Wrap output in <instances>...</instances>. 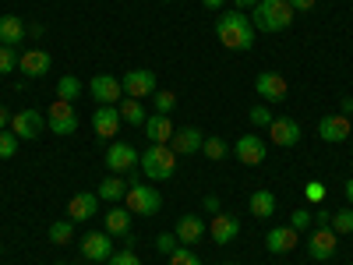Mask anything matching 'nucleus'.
<instances>
[{"mask_svg": "<svg viewBox=\"0 0 353 265\" xmlns=\"http://www.w3.org/2000/svg\"><path fill=\"white\" fill-rule=\"evenodd\" d=\"M216 36H219V43L226 50H237L241 53V50H251L254 46V25H251V18L244 11H226L216 21Z\"/></svg>", "mask_w": 353, "mask_h": 265, "instance_id": "obj_1", "label": "nucleus"}, {"mask_svg": "<svg viewBox=\"0 0 353 265\" xmlns=\"http://www.w3.org/2000/svg\"><path fill=\"white\" fill-rule=\"evenodd\" d=\"M293 14L297 11L290 8V0H258L251 25H254V32H283V28L293 25Z\"/></svg>", "mask_w": 353, "mask_h": 265, "instance_id": "obj_2", "label": "nucleus"}, {"mask_svg": "<svg viewBox=\"0 0 353 265\" xmlns=\"http://www.w3.org/2000/svg\"><path fill=\"white\" fill-rule=\"evenodd\" d=\"M138 170L149 177V181H170L176 173V153L170 145H149L138 159Z\"/></svg>", "mask_w": 353, "mask_h": 265, "instance_id": "obj_3", "label": "nucleus"}, {"mask_svg": "<svg viewBox=\"0 0 353 265\" xmlns=\"http://www.w3.org/2000/svg\"><path fill=\"white\" fill-rule=\"evenodd\" d=\"M124 205H128L131 216H156V213L163 209V198H159L156 188L134 181V184L128 188V195H124Z\"/></svg>", "mask_w": 353, "mask_h": 265, "instance_id": "obj_4", "label": "nucleus"}, {"mask_svg": "<svg viewBox=\"0 0 353 265\" xmlns=\"http://www.w3.org/2000/svg\"><path fill=\"white\" fill-rule=\"evenodd\" d=\"M46 128H50L53 135H61V138L74 135V131H78V113H74V106L64 103V99H57V103L46 110Z\"/></svg>", "mask_w": 353, "mask_h": 265, "instance_id": "obj_5", "label": "nucleus"}, {"mask_svg": "<svg viewBox=\"0 0 353 265\" xmlns=\"http://www.w3.org/2000/svg\"><path fill=\"white\" fill-rule=\"evenodd\" d=\"M138 149H134V145L131 141H110V149H106V170L110 173H131L134 166H138Z\"/></svg>", "mask_w": 353, "mask_h": 265, "instance_id": "obj_6", "label": "nucleus"}, {"mask_svg": "<svg viewBox=\"0 0 353 265\" xmlns=\"http://www.w3.org/2000/svg\"><path fill=\"white\" fill-rule=\"evenodd\" d=\"M156 75L149 71V68H134V71H128L124 78H121V88H124V96H131V99H145V96H156Z\"/></svg>", "mask_w": 353, "mask_h": 265, "instance_id": "obj_7", "label": "nucleus"}, {"mask_svg": "<svg viewBox=\"0 0 353 265\" xmlns=\"http://www.w3.org/2000/svg\"><path fill=\"white\" fill-rule=\"evenodd\" d=\"M254 92H258L265 103H286L290 85H286V78H283L279 71H261V75L254 78Z\"/></svg>", "mask_w": 353, "mask_h": 265, "instance_id": "obj_8", "label": "nucleus"}, {"mask_svg": "<svg viewBox=\"0 0 353 265\" xmlns=\"http://www.w3.org/2000/svg\"><path fill=\"white\" fill-rule=\"evenodd\" d=\"M43 128H46V117L39 113V110H18L14 117H11V131L21 138V141H32V138H39L43 135Z\"/></svg>", "mask_w": 353, "mask_h": 265, "instance_id": "obj_9", "label": "nucleus"}, {"mask_svg": "<svg viewBox=\"0 0 353 265\" xmlns=\"http://www.w3.org/2000/svg\"><path fill=\"white\" fill-rule=\"evenodd\" d=\"M233 156H237L244 166H261L265 156H269V145H265L258 135H241L233 141Z\"/></svg>", "mask_w": 353, "mask_h": 265, "instance_id": "obj_10", "label": "nucleus"}, {"mask_svg": "<svg viewBox=\"0 0 353 265\" xmlns=\"http://www.w3.org/2000/svg\"><path fill=\"white\" fill-rule=\"evenodd\" d=\"M88 92H92V99L99 106H117L124 99V88H121V78H113V75H96L92 85H88Z\"/></svg>", "mask_w": 353, "mask_h": 265, "instance_id": "obj_11", "label": "nucleus"}, {"mask_svg": "<svg viewBox=\"0 0 353 265\" xmlns=\"http://www.w3.org/2000/svg\"><path fill=\"white\" fill-rule=\"evenodd\" d=\"M336 241H339V233H332V226H314L307 237V255L314 262H329L336 255Z\"/></svg>", "mask_w": 353, "mask_h": 265, "instance_id": "obj_12", "label": "nucleus"}, {"mask_svg": "<svg viewBox=\"0 0 353 265\" xmlns=\"http://www.w3.org/2000/svg\"><path fill=\"white\" fill-rule=\"evenodd\" d=\"M350 135H353L350 117H343V113H329V117H321V121H318V138L329 141V145H339V141H346Z\"/></svg>", "mask_w": 353, "mask_h": 265, "instance_id": "obj_13", "label": "nucleus"}, {"mask_svg": "<svg viewBox=\"0 0 353 265\" xmlns=\"http://www.w3.org/2000/svg\"><path fill=\"white\" fill-rule=\"evenodd\" d=\"M81 255L88 258V262H110V255H113V237L103 230V233H85L81 237Z\"/></svg>", "mask_w": 353, "mask_h": 265, "instance_id": "obj_14", "label": "nucleus"}, {"mask_svg": "<svg viewBox=\"0 0 353 265\" xmlns=\"http://www.w3.org/2000/svg\"><path fill=\"white\" fill-rule=\"evenodd\" d=\"M269 138H272V145H279V149H293V145L301 141V124L290 121V117H276V121L269 124Z\"/></svg>", "mask_w": 353, "mask_h": 265, "instance_id": "obj_15", "label": "nucleus"}, {"mask_svg": "<svg viewBox=\"0 0 353 265\" xmlns=\"http://www.w3.org/2000/svg\"><path fill=\"white\" fill-rule=\"evenodd\" d=\"M173 233H176V241H181L184 248H194V244L205 241V219L194 216V213H188V216L176 219V230Z\"/></svg>", "mask_w": 353, "mask_h": 265, "instance_id": "obj_16", "label": "nucleus"}, {"mask_svg": "<svg viewBox=\"0 0 353 265\" xmlns=\"http://www.w3.org/2000/svg\"><path fill=\"white\" fill-rule=\"evenodd\" d=\"M92 131L103 138V141H113V135L121 131V110L117 106H99L92 113Z\"/></svg>", "mask_w": 353, "mask_h": 265, "instance_id": "obj_17", "label": "nucleus"}, {"mask_svg": "<svg viewBox=\"0 0 353 265\" xmlns=\"http://www.w3.org/2000/svg\"><path fill=\"white\" fill-rule=\"evenodd\" d=\"M237 233H241V223L233 219V216H226V213H216L212 219H209V237L216 241V244H233L237 241Z\"/></svg>", "mask_w": 353, "mask_h": 265, "instance_id": "obj_18", "label": "nucleus"}, {"mask_svg": "<svg viewBox=\"0 0 353 265\" xmlns=\"http://www.w3.org/2000/svg\"><path fill=\"white\" fill-rule=\"evenodd\" d=\"M201 141H205V135L198 128H176L170 138V149L176 156H194V153H201Z\"/></svg>", "mask_w": 353, "mask_h": 265, "instance_id": "obj_19", "label": "nucleus"}, {"mask_svg": "<svg viewBox=\"0 0 353 265\" xmlns=\"http://www.w3.org/2000/svg\"><path fill=\"white\" fill-rule=\"evenodd\" d=\"M96 213H99V195H96V191H78V195L68 202V216H71V223L92 219Z\"/></svg>", "mask_w": 353, "mask_h": 265, "instance_id": "obj_20", "label": "nucleus"}, {"mask_svg": "<svg viewBox=\"0 0 353 265\" xmlns=\"http://www.w3.org/2000/svg\"><path fill=\"white\" fill-rule=\"evenodd\" d=\"M18 68H21L28 78H43V75H50V68H53V57H50L46 50H25V53L18 57Z\"/></svg>", "mask_w": 353, "mask_h": 265, "instance_id": "obj_21", "label": "nucleus"}, {"mask_svg": "<svg viewBox=\"0 0 353 265\" xmlns=\"http://www.w3.org/2000/svg\"><path fill=\"white\" fill-rule=\"evenodd\" d=\"M25 36H28V28H25V21L18 14H4V18H0V46L18 50L25 43Z\"/></svg>", "mask_w": 353, "mask_h": 265, "instance_id": "obj_22", "label": "nucleus"}, {"mask_svg": "<svg viewBox=\"0 0 353 265\" xmlns=\"http://www.w3.org/2000/svg\"><path fill=\"white\" fill-rule=\"evenodd\" d=\"M265 248H269L272 255H286V251H293V248H297V230H293V226H276V230H269V237H265Z\"/></svg>", "mask_w": 353, "mask_h": 265, "instance_id": "obj_23", "label": "nucleus"}, {"mask_svg": "<svg viewBox=\"0 0 353 265\" xmlns=\"http://www.w3.org/2000/svg\"><path fill=\"white\" fill-rule=\"evenodd\" d=\"M141 128H145V135H149L152 145H170V138H173V131H176V128L170 124V117H163V113H152Z\"/></svg>", "mask_w": 353, "mask_h": 265, "instance_id": "obj_24", "label": "nucleus"}, {"mask_svg": "<svg viewBox=\"0 0 353 265\" xmlns=\"http://www.w3.org/2000/svg\"><path fill=\"white\" fill-rule=\"evenodd\" d=\"M128 188H131V184L124 181L121 173H110L106 181L96 188V195H99L103 202H110V205H121V202H124V195H128Z\"/></svg>", "mask_w": 353, "mask_h": 265, "instance_id": "obj_25", "label": "nucleus"}, {"mask_svg": "<svg viewBox=\"0 0 353 265\" xmlns=\"http://www.w3.org/2000/svg\"><path fill=\"white\" fill-rule=\"evenodd\" d=\"M106 233H110V237H128V233H131L128 205H113V209L106 213Z\"/></svg>", "mask_w": 353, "mask_h": 265, "instance_id": "obj_26", "label": "nucleus"}, {"mask_svg": "<svg viewBox=\"0 0 353 265\" xmlns=\"http://www.w3.org/2000/svg\"><path fill=\"white\" fill-rule=\"evenodd\" d=\"M248 209H251V216L254 219H269L272 213H276V195L272 191H251V198H248Z\"/></svg>", "mask_w": 353, "mask_h": 265, "instance_id": "obj_27", "label": "nucleus"}, {"mask_svg": "<svg viewBox=\"0 0 353 265\" xmlns=\"http://www.w3.org/2000/svg\"><path fill=\"white\" fill-rule=\"evenodd\" d=\"M117 110H121V121H124V124H131V128H141L145 121H149V113H145L141 99H131V96H124Z\"/></svg>", "mask_w": 353, "mask_h": 265, "instance_id": "obj_28", "label": "nucleus"}, {"mask_svg": "<svg viewBox=\"0 0 353 265\" xmlns=\"http://www.w3.org/2000/svg\"><path fill=\"white\" fill-rule=\"evenodd\" d=\"M85 92V85L74 78V75H64V78H57V99H64V103H74L78 96Z\"/></svg>", "mask_w": 353, "mask_h": 265, "instance_id": "obj_29", "label": "nucleus"}, {"mask_svg": "<svg viewBox=\"0 0 353 265\" xmlns=\"http://www.w3.org/2000/svg\"><path fill=\"white\" fill-rule=\"evenodd\" d=\"M201 153L209 156L212 163H219V159H226V156H230V145H226L219 135H209V138L201 141Z\"/></svg>", "mask_w": 353, "mask_h": 265, "instance_id": "obj_30", "label": "nucleus"}, {"mask_svg": "<svg viewBox=\"0 0 353 265\" xmlns=\"http://www.w3.org/2000/svg\"><path fill=\"white\" fill-rule=\"evenodd\" d=\"M71 237H74V223H71V219H57V223L50 226V241H53L57 248L71 244Z\"/></svg>", "mask_w": 353, "mask_h": 265, "instance_id": "obj_31", "label": "nucleus"}, {"mask_svg": "<svg viewBox=\"0 0 353 265\" xmlns=\"http://www.w3.org/2000/svg\"><path fill=\"white\" fill-rule=\"evenodd\" d=\"M329 226H332V233H353V209H350V205L339 209V213H332Z\"/></svg>", "mask_w": 353, "mask_h": 265, "instance_id": "obj_32", "label": "nucleus"}, {"mask_svg": "<svg viewBox=\"0 0 353 265\" xmlns=\"http://www.w3.org/2000/svg\"><path fill=\"white\" fill-rule=\"evenodd\" d=\"M18 135L14 131H0V159H14L18 156Z\"/></svg>", "mask_w": 353, "mask_h": 265, "instance_id": "obj_33", "label": "nucleus"}, {"mask_svg": "<svg viewBox=\"0 0 353 265\" xmlns=\"http://www.w3.org/2000/svg\"><path fill=\"white\" fill-rule=\"evenodd\" d=\"M152 106H156V113L170 117V110L176 106V92H166V88L159 92V88H156V96H152Z\"/></svg>", "mask_w": 353, "mask_h": 265, "instance_id": "obj_34", "label": "nucleus"}, {"mask_svg": "<svg viewBox=\"0 0 353 265\" xmlns=\"http://www.w3.org/2000/svg\"><path fill=\"white\" fill-rule=\"evenodd\" d=\"M325 195H329V191H325V184H321V181H307V184H304V198H307L311 205H321V202H325Z\"/></svg>", "mask_w": 353, "mask_h": 265, "instance_id": "obj_35", "label": "nucleus"}, {"mask_svg": "<svg viewBox=\"0 0 353 265\" xmlns=\"http://www.w3.org/2000/svg\"><path fill=\"white\" fill-rule=\"evenodd\" d=\"M248 117H251V124H254V128H269V124L276 121L269 106H251V113H248Z\"/></svg>", "mask_w": 353, "mask_h": 265, "instance_id": "obj_36", "label": "nucleus"}, {"mask_svg": "<svg viewBox=\"0 0 353 265\" xmlns=\"http://www.w3.org/2000/svg\"><path fill=\"white\" fill-rule=\"evenodd\" d=\"M290 226L297 230V233H301V230H311V226H314V213H307V209H297V213L290 216Z\"/></svg>", "mask_w": 353, "mask_h": 265, "instance_id": "obj_37", "label": "nucleus"}, {"mask_svg": "<svg viewBox=\"0 0 353 265\" xmlns=\"http://www.w3.org/2000/svg\"><path fill=\"white\" fill-rule=\"evenodd\" d=\"M170 265H201V258H198L191 248H176V251L170 255Z\"/></svg>", "mask_w": 353, "mask_h": 265, "instance_id": "obj_38", "label": "nucleus"}, {"mask_svg": "<svg viewBox=\"0 0 353 265\" xmlns=\"http://www.w3.org/2000/svg\"><path fill=\"white\" fill-rule=\"evenodd\" d=\"M18 68V53L11 46H0V75H11Z\"/></svg>", "mask_w": 353, "mask_h": 265, "instance_id": "obj_39", "label": "nucleus"}, {"mask_svg": "<svg viewBox=\"0 0 353 265\" xmlns=\"http://www.w3.org/2000/svg\"><path fill=\"white\" fill-rule=\"evenodd\" d=\"M176 244H181V241H176V233H159V237H156V251L166 255V258L176 251Z\"/></svg>", "mask_w": 353, "mask_h": 265, "instance_id": "obj_40", "label": "nucleus"}, {"mask_svg": "<svg viewBox=\"0 0 353 265\" xmlns=\"http://www.w3.org/2000/svg\"><path fill=\"white\" fill-rule=\"evenodd\" d=\"M106 265H141V258H138L134 251H113Z\"/></svg>", "mask_w": 353, "mask_h": 265, "instance_id": "obj_41", "label": "nucleus"}, {"mask_svg": "<svg viewBox=\"0 0 353 265\" xmlns=\"http://www.w3.org/2000/svg\"><path fill=\"white\" fill-rule=\"evenodd\" d=\"M205 213H209V216L219 213V198H216V195H205Z\"/></svg>", "mask_w": 353, "mask_h": 265, "instance_id": "obj_42", "label": "nucleus"}, {"mask_svg": "<svg viewBox=\"0 0 353 265\" xmlns=\"http://www.w3.org/2000/svg\"><path fill=\"white\" fill-rule=\"evenodd\" d=\"M314 4H318V0H290V8H293V11H311Z\"/></svg>", "mask_w": 353, "mask_h": 265, "instance_id": "obj_43", "label": "nucleus"}, {"mask_svg": "<svg viewBox=\"0 0 353 265\" xmlns=\"http://www.w3.org/2000/svg\"><path fill=\"white\" fill-rule=\"evenodd\" d=\"M329 219H332V213H325V209L318 205V213H314V226H329Z\"/></svg>", "mask_w": 353, "mask_h": 265, "instance_id": "obj_44", "label": "nucleus"}, {"mask_svg": "<svg viewBox=\"0 0 353 265\" xmlns=\"http://www.w3.org/2000/svg\"><path fill=\"white\" fill-rule=\"evenodd\" d=\"M11 128V117H8V106H0V131Z\"/></svg>", "mask_w": 353, "mask_h": 265, "instance_id": "obj_45", "label": "nucleus"}, {"mask_svg": "<svg viewBox=\"0 0 353 265\" xmlns=\"http://www.w3.org/2000/svg\"><path fill=\"white\" fill-rule=\"evenodd\" d=\"M343 117H353V96L343 99Z\"/></svg>", "mask_w": 353, "mask_h": 265, "instance_id": "obj_46", "label": "nucleus"}, {"mask_svg": "<svg viewBox=\"0 0 353 265\" xmlns=\"http://www.w3.org/2000/svg\"><path fill=\"white\" fill-rule=\"evenodd\" d=\"M346 205H350V209H353V177H350V181H346Z\"/></svg>", "mask_w": 353, "mask_h": 265, "instance_id": "obj_47", "label": "nucleus"}, {"mask_svg": "<svg viewBox=\"0 0 353 265\" xmlns=\"http://www.w3.org/2000/svg\"><path fill=\"white\" fill-rule=\"evenodd\" d=\"M201 8H209V11H216V8H223V0H201Z\"/></svg>", "mask_w": 353, "mask_h": 265, "instance_id": "obj_48", "label": "nucleus"}, {"mask_svg": "<svg viewBox=\"0 0 353 265\" xmlns=\"http://www.w3.org/2000/svg\"><path fill=\"white\" fill-rule=\"evenodd\" d=\"M258 0H233V8H254Z\"/></svg>", "mask_w": 353, "mask_h": 265, "instance_id": "obj_49", "label": "nucleus"}, {"mask_svg": "<svg viewBox=\"0 0 353 265\" xmlns=\"http://www.w3.org/2000/svg\"><path fill=\"white\" fill-rule=\"evenodd\" d=\"M0 255H4V244H0Z\"/></svg>", "mask_w": 353, "mask_h": 265, "instance_id": "obj_50", "label": "nucleus"}, {"mask_svg": "<svg viewBox=\"0 0 353 265\" xmlns=\"http://www.w3.org/2000/svg\"><path fill=\"white\" fill-rule=\"evenodd\" d=\"M163 4H173V0H163Z\"/></svg>", "mask_w": 353, "mask_h": 265, "instance_id": "obj_51", "label": "nucleus"}, {"mask_svg": "<svg viewBox=\"0 0 353 265\" xmlns=\"http://www.w3.org/2000/svg\"><path fill=\"white\" fill-rule=\"evenodd\" d=\"M57 265H68V262H57Z\"/></svg>", "mask_w": 353, "mask_h": 265, "instance_id": "obj_52", "label": "nucleus"}]
</instances>
